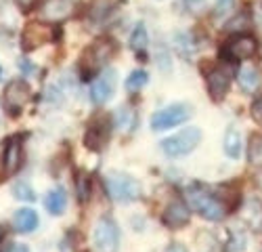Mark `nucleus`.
<instances>
[{
    "label": "nucleus",
    "instance_id": "nucleus-26",
    "mask_svg": "<svg viewBox=\"0 0 262 252\" xmlns=\"http://www.w3.org/2000/svg\"><path fill=\"white\" fill-rule=\"evenodd\" d=\"M233 3L235 0H216V7H214V13L218 15V17H223V15H227L231 9H233Z\"/></svg>",
    "mask_w": 262,
    "mask_h": 252
},
{
    "label": "nucleus",
    "instance_id": "nucleus-6",
    "mask_svg": "<svg viewBox=\"0 0 262 252\" xmlns=\"http://www.w3.org/2000/svg\"><path fill=\"white\" fill-rule=\"evenodd\" d=\"M93 240L101 252H116L120 246V229L112 219H101L95 227Z\"/></svg>",
    "mask_w": 262,
    "mask_h": 252
},
{
    "label": "nucleus",
    "instance_id": "nucleus-8",
    "mask_svg": "<svg viewBox=\"0 0 262 252\" xmlns=\"http://www.w3.org/2000/svg\"><path fill=\"white\" fill-rule=\"evenodd\" d=\"M32 97V89L26 80H13L7 84L5 89V95H3V101H5V108L11 112V114H17L21 112V108L30 101Z\"/></svg>",
    "mask_w": 262,
    "mask_h": 252
},
{
    "label": "nucleus",
    "instance_id": "nucleus-27",
    "mask_svg": "<svg viewBox=\"0 0 262 252\" xmlns=\"http://www.w3.org/2000/svg\"><path fill=\"white\" fill-rule=\"evenodd\" d=\"M86 192H89V179H86V177L80 173V175H78V196H80L82 202L86 200Z\"/></svg>",
    "mask_w": 262,
    "mask_h": 252
},
{
    "label": "nucleus",
    "instance_id": "nucleus-14",
    "mask_svg": "<svg viewBox=\"0 0 262 252\" xmlns=\"http://www.w3.org/2000/svg\"><path fill=\"white\" fill-rule=\"evenodd\" d=\"M164 223L172 229H179L189 223V206L181 200H172L164 213Z\"/></svg>",
    "mask_w": 262,
    "mask_h": 252
},
{
    "label": "nucleus",
    "instance_id": "nucleus-18",
    "mask_svg": "<svg viewBox=\"0 0 262 252\" xmlns=\"http://www.w3.org/2000/svg\"><path fill=\"white\" fill-rule=\"evenodd\" d=\"M237 80H239V87H242L246 93H256V89L260 87V74H258V70L254 66L239 68Z\"/></svg>",
    "mask_w": 262,
    "mask_h": 252
},
{
    "label": "nucleus",
    "instance_id": "nucleus-4",
    "mask_svg": "<svg viewBox=\"0 0 262 252\" xmlns=\"http://www.w3.org/2000/svg\"><path fill=\"white\" fill-rule=\"evenodd\" d=\"M105 185H107V192L114 200L118 202H133L141 196V185L137 179H133L130 175H124V173H112L107 175L105 179Z\"/></svg>",
    "mask_w": 262,
    "mask_h": 252
},
{
    "label": "nucleus",
    "instance_id": "nucleus-16",
    "mask_svg": "<svg viewBox=\"0 0 262 252\" xmlns=\"http://www.w3.org/2000/svg\"><path fill=\"white\" fill-rule=\"evenodd\" d=\"M242 219H244L250 227L262 229V204H260V200L250 198V200L244 204V208H242Z\"/></svg>",
    "mask_w": 262,
    "mask_h": 252
},
{
    "label": "nucleus",
    "instance_id": "nucleus-2",
    "mask_svg": "<svg viewBox=\"0 0 262 252\" xmlns=\"http://www.w3.org/2000/svg\"><path fill=\"white\" fill-rule=\"evenodd\" d=\"M187 204L195 210L198 215H202L208 221H221L225 217V202L218 200L212 192H206V189H198L193 187L187 192Z\"/></svg>",
    "mask_w": 262,
    "mask_h": 252
},
{
    "label": "nucleus",
    "instance_id": "nucleus-24",
    "mask_svg": "<svg viewBox=\"0 0 262 252\" xmlns=\"http://www.w3.org/2000/svg\"><path fill=\"white\" fill-rule=\"evenodd\" d=\"M248 158H250V162H252V164L262 166V137H260V135H254V137L250 139Z\"/></svg>",
    "mask_w": 262,
    "mask_h": 252
},
{
    "label": "nucleus",
    "instance_id": "nucleus-1",
    "mask_svg": "<svg viewBox=\"0 0 262 252\" xmlns=\"http://www.w3.org/2000/svg\"><path fill=\"white\" fill-rule=\"evenodd\" d=\"M116 53V42L112 38H97L93 45L84 51L82 59H80V68L84 74H97L105 68V63L114 57Z\"/></svg>",
    "mask_w": 262,
    "mask_h": 252
},
{
    "label": "nucleus",
    "instance_id": "nucleus-21",
    "mask_svg": "<svg viewBox=\"0 0 262 252\" xmlns=\"http://www.w3.org/2000/svg\"><path fill=\"white\" fill-rule=\"evenodd\" d=\"M116 120H118V126L124 133H130L135 129V124H137V116L130 108H120L118 114H116Z\"/></svg>",
    "mask_w": 262,
    "mask_h": 252
},
{
    "label": "nucleus",
    "instance_id": "nucleus-22",
    "mask_svg": "<svg viewBox=\"0 0 262 252\" xmlns=\"http://www.w3.org/2000/svg\"><path fill=\"white\" fill-rule=\"evenodd\" d=\"M149 45V36H147V28L143 24H139L133 32V36H130V47H133L137 53L139 51H145Z\"/></svg>",
    "mask_w": 262,
    "mask_h": 252
},
{
    "label": "nucleus",
    "instance_id": "nucleus-19",
    "mask_svg": "<svg viewBox=\"0 0 262 252\" xmlns=\"http://www.w3.org/2000/svg\"><path fill=\"white\" fill-rule=\"evenodd\" d=\"M225 152L229 158H239L242 154V133L235 126H229L225 133Z\"/></svg>",
    "mask_w": 262,
    "mask_h": 252
},
{
    "label": "nucleus",
    "instance_id": "nucleus-9",
    "mask_svg": "<svg viewBox=\"0 0 262 252\" xmlns=\"http://www.w3.org/2000/svg\"><path fill=\"white\" fill-rule=\"evenodd\" d=\"M231 78H233V70L229 66H216L210 74H208V93L214 101H223L229 87H231Z\"/></svg>",
    "mask_w": 262,
    "mask_h": 252
},
{
    "label": "nucleus",
    "instance_id": "nucleus-28",
    "mask_svg": "<svg viewBox=\"0 0 262 252\" xmlns=\"http://www.w3.org/2000/svg\"><path fill=\"white\" fill-rule=\"evenodd\" d=\"M252 118L258 122V124H262V95L254 101V105H252Z\"/></svg>",
    "mask_w": 262,
    "mask_h": 252
},
{
    "label": "nucleus",
    "instance_id": "nucleus-20",
    "mask_svg": "<svg viewBox=\"0 0 262 252\" xmlns=\"http://www.w3.org/2000/svg\"><path fill=\"white\" fill-rule=\"evenodd\" d=\"M70 11H72V3H70V0H51L45 13H47V17L59 21L63 17H68Z\"/></svg>",
    "mask_w": 262,
    "mask_h": 252
},
{
    "label": "nucleus",
    "instance_id": "nucleus-17",
    "mask_svg": "<svg viewBox=\"0 0 262 252\" xmlns=\"http://www.w3.org/2000/svg\"><path fill=\"white\" fill-rule=\"evenodd\" d=\"M45 206H47L49 213L55 215V217L63 215L65 208H68V194H65V189H63V187L53 189V192L45 198Z\"/></svg>",
    "mask_w": 262,
    "mask_h": 252
},
{
    "label": "nucleus",
    "instance_id": "nucleus-12",
    "mask_svg": "<svg viewBox=\"0 0 262 252\" xmlns=\"http://www.w3.org/2000/svg\"><path fill=\"white\" fill-rule=\"evenodd\" d=\"M258 51V42L256 38L252 36H246V34H239V36H233L227 47H225V53L227 57L231 59H252Z\"/></svg>",
    "mask_w": 262,
    "mask_h": 252
},
{
    "label": "nucleus",
    "instance_id": "nucleus-29",
    "mask_svg": "<svg viewBox=\"0 0 262 252\" xmlns=\"http://www.w3.org/2000/svg\"><path fill=\"white\" fill-rule=\"evenodd\" d=\"M15 3H17V7H19V9L30 11V9H34V7L40 3V0H15Z\"/></svg>",
    "mask_w": 262,
    "mask_h": 252
},
{
    "label": "nucleus",
    "instance_id": "nucleus-25",
    "mask_svg": "<svg viewBox=\"0 0 262 252\" xmlns=\"http://www.w3.org/2000/svg\"><path fill=\"white\" fill-rule=\"evenodd\" d=\"M13 196H15L17 200H24V202H32V200L36 198L34 192H32V187H30V183H26V181L13 185Z\"/></svg>",
    "mask_w": 262,
    "mask_h": 252
},
{
    "label": "nucleus",
    "instance_id": "nucleus-11",
    "mask_svg": "<svg viewBox=\"0 0 262 252\" xmlns=\"http://www.w3.org/2000/svg\"><path fill=\"white\" fill-rule=\"evenodd\" d=\"M109 133H112V122H109V116H99L91 122L89 131H86V147L99 152L101 147L107 143L109 139Z\"/></svg>",
    "mask_w": 262,
    "mask_h": 252
},
{
    "label": "nucleus",
    "instance_id": "nucleus-10",
    "mask_svg": "<svg viewBox=\"0 0 262 252\" xmlns=\"http://www.w3.org/2000/svg\"><path fill=\"white\" fill-rule=\"evenodd\" d=\"M116 82H118V74L116 70H105L101 72V76L93 82V87H91V99L99 105L107 103L109 99L114 97L116 93Z\"/></svg>",
    "mask_w": 262,
    "mask_h": 252
},
{
    "label": "nucleus",
    "instance_id": "nucleus-5",
    "mask_svg": "<svg viewBox=\"0 0 262 252\" xmlns=\"http://www.w3.org/2000/svg\"><path fill=\"white\" fill-rule=\"evenodd\" d=\"M193 116V108L187 103H174L168 108L156 112L151 116V129L154 131H168L172 126H179L183 122H187Z\"/></svg>",
    "mask_w": 262,
    "mask_h": 252
},
{
    "label": "nucleus",
    "instance_id": "nucleus-23",
    "mask_svg": "<svg viewBox=\"0 0 262 252\" xmlns=\"http://www.w3.org/2000/svg\"><path fill=\"white\" fill-rule=\"evenodd\" d=\"M147 80H149L147 72H143V70L133 72V74L126 78V91H128V93H137V91H141L145 84H147Z\"/></svg>",
    "mask_w": 262,
    "mask_h": 252
},
{
    "label": "nucleus",
    "instance_id": "nucleus-30",
    "mask_svg": "<svg viewBox=\"0 0 262 252\" xmlns=\"http://www.w3.org/2000/svg\"><path fill=\"white\" fill-rule=\"evenodd\" d=\"M7 252H30V248L26 246V244H9V248H7Z\"/></svg>",
    "mask_w": 262,
    "mask_h": 252
},
{
    "label": "nucleus",
    "instance_id": "nucleus-31",
    "mask_svg": "<svg viewBox=\"0 0 262 252\" xmlns=\"http://www.w3.org/2000/svg\"><path fill=\"white\" fill-rule=\"evenodd\" d=\"M166 252H189V250L185 246H181V244H172V246H168Z\"/></svg>",
    "mask_w": 262,
    "mask_h": 252
},
{
    "label": "nucleus",
    "instance_id": "nucleus-7",
    "mask_svg": "<svg viewBox=\"0 0 262 252\" xmlns=\"http://www.w3.org/2000/svg\"><path fill=\"white\" fill-rule=\"evenodd\" d=\"M55 36V28L51 24H42V21H34V24H28V28L21 34V47L24 51H34L42 45L51 42Z\"/></svg>",
    "mask_w": 262,
    "mask_h": 252
},
{
    "label": "nucleus",
    "instance_id": "nucleus-15",
    "mask_svg": "<svg viewBox=\"0 0 262 252\" xmlns=\"http://www.w3.org/2000/svg\"><path fill=\"white\" fill-rule=\"evenodd\" d=\"M13 227L15 231H21V234H30L38 227V215L32 208H19L13 215Z\"/></svg>",
    "mask_w": 262,
    "mask_h": 252
},
{
    "label": "nucleus",
    "instance_id": "nucleus-3",
    "mask_svg": "<svg viewBox=\"0 0 262 252\" xmlns=\"http://www.w3.org/2000/svg\"><path fill=\"white\" fill-rule=\"evenodd\" d=\"M200 141H202V131L198 129V126H189V129L164 139L162 150L170 158H181V156H187L189 152H193L195 147L200 145Z\"/></svg>",
    "mask_w": 262,
    "mask_h": 252
},
{
    "label": "nucleus",
    "instance_id": "nucleus-13",
    "mask_svg": "<svg viewBox=\"0 0 262 252\" xmlns=\"http://www.w3.org/2000/svg\"><path fill=\"white\" fill-rule=\"evenodd\" d=\"M24 164V145L17 137L9 139L7 147H5V154H3V168H5V175H17V171Z\"/></svg>",
    "mask_w": 262,
    "mask_h": 252
}]
</instances>
